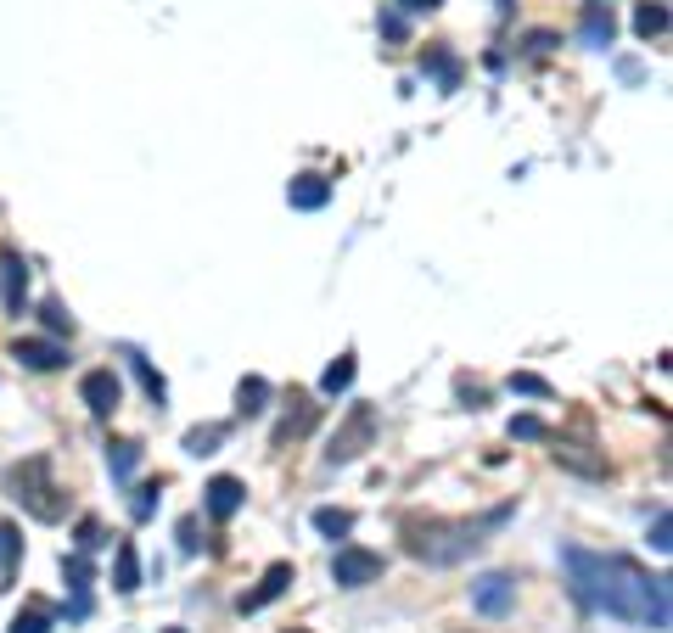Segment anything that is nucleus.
Wrapping results in <instances>:
<instances>
[{"instance_id": "f257e3e1", "label": "nucleus", "mask_w": 673, "mask_h": 633, "mask_svg": "<svg viewBox=\"0 0 673 633\" xmlns=\"http://www.w3.org/2000/svg\"><path fill=\"white\" fill-rule=\"evenodd\" d=\"M573 600L584 611H601L617 622H645V628H668L673 605H668V577H651L629 561V555H595V549H561Z\"/></svg>"}, {"instance_id": "f03ea898", "label": "nucleus", "mask_w": 673, "mask_h": 633, "mask_svg": "<svg viewBox=\"0 0 673 633\" xmlns=\"http://www.w3.org/2000/svg\"><path fill=\"white\" fill-rule=\"evenodd\" d=\"M6 493H12L34 521H45V527H57V521L68 516V488L51 477V460H45V454H29V460L6 465Z\"/></svg>"}, {"instance_id": "7ed1b4c3", "label": "nucleus", "mask_w": 673, "mask_h": 633, "mask_svg": "<svg viewBox=\"0 0 673 633\" xmlns=\"http://www.w3.org/2000/svg\"><path fill=\"white\" fill-rule=\"evenodd\" d=\"M404 549L427 566H460L483 549V527H472V521H432V527H416L404 538Z\"/></svg>"}, {"instance_id": "20e7f679", "label": "nucleus", "mask_w": 673, "mask_h": 633, "mask_svg": "<svg viewBox=\"0 0 673 633\" xmlns=\"http://www.w3.org/2000/svg\"><path fill=\"white\" fill-rule=\"evenodd\" d=\"M376 426H382V421H376V404H354V409H348V421L331 432V443H326V465H354L359 454L376 443Z\"/></svg>"}, {"instance_id": "39448f33", "label": "nucleus", "mask_w": 673, "mask_h": 633, "mask_svg": "<svg viewBox=\"0 0 673 633\" xmlns=\"http://www.w3.org/2000/svg\"><path fill=\"white\" fill-rule=\"evenodd\" d=\"M382 555L376 549H359V544H343L331 555V583L337 589H365V583H382Z\"/></svg>"}, {"instance_id": "423d86ee", "label": "nucleus", "mask_w": 673, "mask_h": 633, "mask_svg": "<svg viewBox=\"0 0 673 633\" xmlns=\"http://www.w3.org/2000/svg\"><path fill=\"white\" fill-rule=\"evenodd\" d=\"M472 605L483 611V617H511V611H516V577L483 572V577L472 583Z\"/></svg>"}, {"instance_id": "0eeeda50", "label": "nucleus", "mask_w": 673, "mask_h": 633, "mask_svg": "<svg viewBox=\"0 0 673 633\" xmlns=\"http://www.w3.org/2000/svg\"><path fill=\"white\" fill-rule=\"evenodd\" d=\"M292 583H298V572H292V561H275L270 572L258 577V589H253V594H242V617H253V611H264V605H275V600H281V594L292 589Z\"/></svg>"}, {"instance_id": "6e6552de", "label": "nucleus", "mask_w": 673, "mask_h": 633, "mask_svg": "<svg viewBox=\"0 0 673 633\" xmlns=\"http://www.w3.org/2000/svg\"><path fill=\"white\" fill-rule=\"evenodd\" d=\"M12 359H17V365H29V370H62V365H68V348L51 342V337H17Z\"/></svg>"}, {"instance_id": "1a4fd4ad", "label": "nucleus", "mask_w": 673, "mask_h": 633, "mask_svg": "<svg viewBox=\"0 0 673 633\" xmlns=\"http://www.w3.org/2000/svg\"><path fill=\"white\" fill-rule=\"evenodd\" d=\"M79 398L90 404V415H113L118 398H124V387H118L113 370H90V376L79 381Z\"/></svg>"}, {"instance_id": "9d476101", "label": "nucleus", "mask_w": 673, "mask_h": 633, "mask_svg": "<svg viewBox=\"0 0 673 633\" xmlns=\"http://www.w3.org/2000/svg\"><path fill=\"white\" fill-rule=\"evenodd\" d=\"M556 465L561 471H573V477H589V482H601L606 477V454H595L589 443H556Z\"/></svg>"}, {"instance_id": "9b49d317", "label": "nucleus", "mask_w": 673, "mask_h": 633, "mask_svg": "<svg viewBox=\"0 0 673 633\" xmlns=\"http://www.w3.org/2000/svg\"><path fill=\"white\" fill-rule=\"evenodd\" d=\"M242 499H247V488L236 477H214L208 488H202V505H208V516H214V521H230L236 510H242Z\"/></svg>"}, {"instance_id": "f8f14e48", "label": "nucleus", "mask_w": 673, "mask_h": 633, "mask_svg": "<svg viewBox=\"0 0 673 633\" xmlns=\"http://www.w3.org/2000/svg\"><path fill=\"white\" fill-rule=\"evenodd\" d=\"M287 202L298 213H320L331 202V180H326V174H298V180L287 185Z\"/></svg>"}, {"instance_id": "ddd939ff", "label": "nucleus", "mask_w": 673, "mask_h": 633, "mask_svg": "<svg viewBox=\"0 0 673 633\" xmlns=\"http://www.w3.org/2000/svg\"><path fill=\"white\" fill-rule=\"evenodd\" d=\"M612 34H617V17H612V6H606V0H589V6H584V45L606 51V45H612Z\"/></svg>"}, {"instance_id": "4468645a", "label": "nucleus", "mask_w": 673, "mask_h": 633, "mask_svg": "<svg viewBox=\"0 0 673 633\" xmlns=\"http://www.w3.org/2000/svg\"><path fill=\"white\" fill-rule=\"evenodd\" d=\"M113 589H118V594H135V589H141V555H135V544H129V538L113 549Z\"/></svg>"}, {"instance_id": "2eb2a0df", "label": "nucleus", "mask_w": 673, "mask_h": 633, "mask_svg": "<svg viewBox=\"0 0 673 633\" xmlns=\"http://www.w3.org/2000/svg\"><path fill=\"white\" fill-rule=\"evenodd\" d=\"M0 269H6V309L23 314V297H29V269H23V258H17V253L0 258Z\"/></svg>"}, {"instance_id": "dca6fc26", "label": "nucleus", "mask_w": 673, "mask_h": 633, "mask_svg": "<svg viewBox=\"0 0 673 633\" xmlns=\"http://www.w3.org/2000/svg\"><path fill=\"white\" fill-rule=\"evenodd\" d=\"M292 404H298V409H292L287 421L275 426V449H281V443H292V437H303L309 426H315V404H309V398H292Z\"/></svg>"}, {"instance_id": "f3484780", "label": "nucleus", "mask_w": 673, "mask_h": 633, "mask_svg": "<svg viewBox=\"0 0 673 633\" xmlns=\"http://www.w3.org/2000/svg\"><path fill=\"white\" fill-rule=\"evenodd\" d=\"M354 353H337V365H326V376H320V393L326 398H337V393H348L354 387Z\"/></svg>"}, {"instance_id": "a211bd4d", "label": "nucleus", "mask_w": 673, "mask_h": 633, "mask_svg": "<svg viewBox=\"0 0 673 633\" xmlns=\"http://www.w3.org/2000/svg\"><path fill=\"white\" fill-rule=\"evenodd\" d=\"M236 409H242V415L270 409V381H264V376H242V387H236Z\"/></svg>"}, {"instance_id": "6ab92c4d", "label": "nucleus", "mask_w": 673, "mask_h": 633, "mask_svg": "<svg viewBox=\"0 0 673 633\" xmlns=\"http://www.w3.org/2000/svg\"><path fill=\"white\" fill-rule=\"evenodd\" d=\"M662 29H668V6H662V0H645L640 12H634V34H640V40H657Z\"/></svg>"}, {"instance_id": "aec40b11", "label": "nucleus", "mask_w": 673, "mask_h": 633, "mask_svg": "<svg viewBox=\"0 0 673 633\" xmlns=\"http://www.w3.org/2000/svg\"><path fill=\"white\" fill-rule=\"evenodd\" d=\"M315 533L348 538V533H354V516H348V510H337V505H320V510H315Z\"/></svg>"}, {"instance_id": "412c9836", "label": "nucleus", "mask_w": 673, "mask_h": 633, "mask_svg": "<svg viewBox=\"0 0 673 633\" xmlns=\"http://www.w3.org/2000/svg\"><path fill=\"white\" fill-rule=\"evenodd\" d=\"M225 432H230V426H191V432H186V454H197V460H202V454H214L219 443H225Z\"/></svg>"}, {"instance_id": "4be33fe9", "label": "nucleus", "mask_w": 673, "mask_h": 633, "mask_svg": "<svg viewBox=\"0 0 673 633\" xmlns=\"http://www.w3.org/2000/svg\"><path fill=\"white\" fill-rule=\"evenodd\" d=\"M129 365H135V376H141V387H146V398H152V404H163V398H169V381H163L158 370L146 365L141 353H129Z\"/></svg>"}, {"instance_id": "5701e85b", "label": "nucleus", "mask_w": 673, "mask_h": 633, "mask_svg": "<svg viewBox=\"0 0 673 633\" xmlns=\"http://www.w3.org/2000/svg\"><path fill=\"white\" fill-rule=\"evenodd\" d=\"M17 561H23V538H17V527H12V521H0V577L12 572Z\"/></svg>"}, {"instance_id": "b1692460", "label": "nucleus", "mask_w": 673, "mask_h": 633, "mask_svg": "<svg viewBox=\"0 0 673 633\" xmlns=\"http://www.w3.org/2000/svg\"><path fill=\"white\" fill-rule=\"evenodd\" d=\"M107 465H113V477H118V482L135 477V465H141V449H135V443H113V449H107Z\"/></svg>"}, {"instance_id": "393cba45", "label": "nucleus", "mask_w": 673, "mask_h": 633, "mask_svg": "<svg viewBox=\"0 0 673 633\" xmlns=\"http://www.w3.org/2000/svg\"><path fill=\"white\" fill-rule=\"evenodd\" d=\"M62 577H68V589H73V594H85V589H90V549L68 555V561H62Z\"/></svg>"}, {"instance_id": "a878e982", "label": "nucleus", "mask_w": 673, "mask_h": 633, "mask_svg": "<svg viewBox=\"0 0 673 633\" xmlns=\"http://www.w3.org/2000/svg\"><path fill=\"white\" fill-rule=\"evenodd\" d=\"M511 437H522V443H545L550 426L539 421V415H511Z\"/></svg>"}, {"instance_id": "bb28decb", "label": "nucleus", "mask_w": 673, "mask_h": 633, "mask_svg": "<svg viewBox=\"0 0 673 633\" xmlns=\"http://www.w3.org/2000/svg\"><path fill=\"white\" fill-rule=\"evenodd\" d=\"M6 633H51V611H45V605H29V611H23Z\"/></svg>"}, {"instance_id": "cd10ccee", "label": "nucleus", "mask_w": 673, "mask_h": 633, "mask_svg": "<svg viewBox=\"0 0 673 633\" xmlns=\"http://www.w3.org/2000/svg\"><path fill=\"white\" fill-rule=\"evenodd\" d=\"M45 331H51V337H73V320L68 314H62V303H45Z\"/></svg>"}, {"instance_id": "c85d7f7f", "label": "nucleus", "mask_w": 673, "mask_h": 633, "mask_svg": "<svg viewBox=\"0 0 673 633\" xmlns=\"http://www.w3.org/2000/svg\"><path fill=\"white\" fill-rule=\"evenodd\" d=\"M511 393H528V398H550V381H545V376H528V370H522V376H511Z\"/></svg>"}, {"instance_id": "c756f323", "label": "nucleus", "mask_w": 673, "mask_h": 633, "mask_svg": "<svg viewBox=\"0 0 673 633\" xmlns=\"http://www.w3.org/2000/svg\"><path fill=\"white\" fill-rule=\"evenodd\" d=\"M427 68H432V73H438V79H444V85H449V90H455V79H460L455 57H444V51H432V57H427Z\"/></svg>"}, {"instance_id": "7c9ffc66", "label": "nucleus", "mask_w": 673, "mask_h": 633, "mask_svg": "<svg viewBox=\"0 0 673 633\" xmlns=\"http://www.w3.org/2000/svg\"><path fill=\"white\" fill-rule=\"evenodd\" d=\"M673 521H668V510H662V516L657 521H651V549H657V555H668V549H673Z\"/></svg>"}, {"instance_id": "2f4dec72", "label": "nucleus", "mask_w": 673, "mask_h": 633, "mask_svg": "<svg viewBox=\"0 0 673 633\" xmlns=\"http://www.w3.org/2000/svg\"><path fill=\"white\" fill-rule=\"evenodd\" d=\"M129 510H135V516H152V510H158V488H135V505H129Z\"/></svg>"}, {"instance_id": "473e14b6", "label": "nucleus", "mask_w": 673, "mask_h": 633, "mask_svg": "<svg viewBox=\"0 0 673 633\" xmlns=\"http://www.w3.org/2000/svg\"><path fill=\"white\" fill-rule=\"evenodd\" d=\"M101 544V527L96 521H79V549H96Z\"/></svg>"}, {"instance_id": "72a5a7b5", "label": "nucleus", "mask_w": 673, "mask_h": 633, "mask_svg": "<svg viewBox=\"0 0 673 633\" xmlns=\"http://www.w3.org/2000/svg\"><path fill=\"white\" fill-rule=\"evenodd\" d=\"M382 34H387V40H399V34H404V17H399V12H382Z\"/></svg>"}, {"instance_id": "f704fd0d", "label": "nucleus", "mask_w": 673, "mask_h": 633, "mask_svg": "<svg viewBox=\"0 0 673 633\" xmlns=\"http://www.w3.org/2000/svg\"><path fill=\"white\" fill-rule=\"evenodd\" d=\"M550 45H556V34H528V51H533V57H545Z\"/></svg>"}, {"instance_id": "c9c22d12", "label": "nucleus", "mask_w": 673, "mask_h": 633, "mask_svg": "<svg viewBox=\"0 0 673 633\" xmlns=\"http://www.w3.org/2000/svg\"><path fill=\"white\" fill-rule=\"evenodd\" d=\"M180 549H186V555L197 549V521H180Z\"/></svg>"}, {"instance_id": "e433bc0d", "label": "nucleus", "mask_w": 673, "mask_h": 633, "mask_svg": "<svg viewBox=\"0 0 673 633\" xmlns=\"http://www.w3.org/2000/svg\"><path fill=\"white\" fill-rule=\"evenodd\" d=\"M404 12H438V6H444V0H399Z\"/></svg>"}, {"instance_id": "4c0bfd02", "label": "nucleus", "mask_w": 673, "mask_h": 633, "mask_svg": "<svg viewBox=\"0 0 673 633\" xmlns=\"http://www.w3.org/2000/svg\"><path fill=\"white\" fill-rule=\"evenodd\" d=\"M287 633H309V628H287Z\"/></svg>"}, {"instance_id": "58836bf2", "label": "nucleus", "mask_w": 673, "mask_h": 633, "mask_svg": "<svg viewBox=\"0 0 673 633\" xmlns=\"http://www.w3.org/2000/svg\"><path fill=\"white\" fill-rule=\"evenodd\" d=\"M169 633H186V628H169Z\"/></svg>"}]
</instances>
